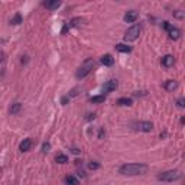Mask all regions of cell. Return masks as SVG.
Here are the masks:
<instances>
[{
    "label": "cell",
    "instance_id": "ac0fdd59",
    "mask_svg": "<svg viewBox=\"0 0 185 185\" xmlns=\"http://www.w3.org/2000/svg\"><path fill=\"white\" fill-rule=\"evenodd\" d=\"M55 159H56V162H58V164H67V162H68V156L67 155H62V153H59V155H56V158H55Z\"/></svg>",
    "mask_w": 185,
    "mask_h": 185
},
{
    "label": "cell",
    "instance_id": "5bb4252c",
    "mask_svg": "<svg viewBox=\"0 0 185 185\" xmlns=\"http://www.w3.org/2000/svg\"><path fill=\"white\" fill-rule=\"evenodd\" d=\"M116 49L119 51V52H124V54H129L132 51V48L130 46H127V45H124V43H117L116 45Z\"/></svg>",
    "mask_w": 185,
    "mask_h": 185
},
{
    "label": "cell",
    "instance_id": "5b68a950",
    "mask_svg": "<svg viewBox=\"0 0 185 185\" xmlns=\"http://www.w3.org/2000/svg\"><path fill=\"white\" fill-rule=\"evenodd\" d=\"M138 17H139V13L136 12V10H130V12H127L126 15H124V22L133 23V22L138 20Z\"/></svg>",
    "mask_w": 185,
    "mask_h": 185
},
{
    "label": "cell",
    "instance_id": "cb8c5ba5",
    "mask_svg": "<svg viewBox=\"0 0 185 185\" xmlns=\"http://www.w3.org/2000/svg\"><path fill=\"white\" fill-rule=\"evenodd\" d=\"M177 104H178V107H181V109H182V107L185 106V100H184V98H179V100L177 101Z\"/></svg>",
    "mask_w": 185,
    "mask_h": 185
},
{
    "label": "cell",
    "instance_id": "9c48e42d",
    "mask_svg": "<svg viewBox=\"0 0 185 185\" xmlns=\"http://www.w3.org/2000/svg\"><path fill=\"white\" fill-rule=\"evenodd\" d=\"M165 90L166 91H174V90H177L178 88V83L175 80H168L166 83H165Z\"/></svg>",
    "mask_w": 185,
    "mask_h": 185
},
{
    "label": "cell",
    "instance_id": "7c38bea8",
    "mask_svg": "<svg viewBox=\"0 0 185 185\" xmlns=\"http://www.w3.org/2000/svg\"><path fill=\"white\" fill-rule=\"evenodd\" d=\"M114 62V58L111 56V55H104V56H101V64L103 65H106V67H111Z\"/></svg>",
    "mask_w": 185,
    "mask_h": 185
},
{
    "label": "cell",
    "instance_id": "4fadbf2b",
    "mask_svg": "<svg viewBox=\"0 0 185 185\" xmlns=\"http://www.w3.org/2000/svg\"><path fill=\"white\" fill-rule=\"evenodd\" d=\"M168 34H169V38H171V39H179V36H181V32H179V29L174 28V26L168 30Z\"/></svg>",
    "mask_w": 185,
    "mask_h": 185
},
{
    "label": "cell",
    "instance_id": "603a6c76",
    "mask_svg": "<svg viewBox=\"0 0 185 185\" xmlns=\"http://www.w3.org/2000/svg\"><path fill=\"white\" fill-rule=\"evenodd\" d=\"M49 147H51V145H49V143H43V146H42V151H43V152H45V153H46V152H49Z\"/></svg>",
    "mask_w": 185,
    "mask_h": 185
},
{
    "label": "cell",
    "instance_id": "2e32d148",
    "mask_svg": "<svg viewBox=\"0 0 185 185\" xmlns=\"http://www.w3.org/2000/svg\"><path fill=\"white\" fill-rule=\"evenodd\" d=\"M117 104L119 106H132V104H133V101H132V98L122 97V98H119V100H117Z\"/></svg>",
    "mask_w": 185,
    "mask_h": 185
},
{
    "label": "cell",
    "instance_id": "8fae6325",
    "mask_svg": "<svg viewBox=\"0 0 185 185\" xmlns=\"http://www.w3.org/2000/svg\"><path fill=\"white\" fill-rule=\"evenodd\" d=\"M61 6V2L58 0H49V2H45V7L49 9V10H55V9H58Z\"/></svg>",
    "mask_w": 185,
    "mask_h": 185
},
{
    "label": "cell",
    "instance_id": "484cf974",
    "mask_svg": "<svg viewBox=\"0 0 185 185\" xmlns=\"http://www.w3.org/2000/svg\"><path fill=\"white\" fill-rule=\"evenodd\" d=\"M87 119H88V120H91V119H94V114H88V117H87Z\"/></svg>",
    "mask_w": 185,
    "mask_h": 185
},
{
    "label": "cell",
    "instance_id": "e0dca14e",
    "mask_svg": "<svg viewBox=\"0 0 185 185\" xmlns=\"http://www.w3.org/2000/svg\"><path fill=\"white\" fill-rule=\"evenodd\" d=\"M65 182H67L68 185H80V182H78V179H77L75 177H72V175H70V177H67V179H65Z\"/></svg>",
    "mask_w": 185,
    "mask_h": 185
},
{
    "label": "cell",
    "instance_id": "277c9868",
    "mask_svg": "<svg viewBox=\"0 0 185 185\" xmlns=\"http://www.w3.org/2000/svg\"><path fill=\"white\" fill-rule=\"evenodd\" d=\"M140 30H142V26L140 25H133L132 28H129L126 30V34H124V41H127V42L136 41L139 38V35H140Z\"/></svg>",
    "mask_w": 185,
    "mask_h": 185
},
{
    "label": "cell",
    "instance_id": "3957f363",
    "mask_svg": "<svg viewBox=\"0 0 185 185\" xmlns=\"http://www.w3.org/2000/svg\"><path fill=\"white\" fill-rule=\"evenodd\" d=\"M92 67H94V61H92V59H87L84 62V65H81L80 70L77 71V78H78V80H83L84 77H87L90 72H91Z\"/></svg>",
    "mask_w": 185,
    "mask_h": 185
},
{
    "label": "cell",
    "instance_id": "30bf717a",
    "mask_svg": "<svg viewBox=\"0 0 185 185\" xmlns=\"http://www.w3.org/2000/svg\"><path fill=\"white\" fill-rule=\"evenodd\" d=\"M30 146H32V140L30 139H23V142L19 145V149L22 152H28L30 149Z\"/></svg>",
    "mask_w": 185,
    "mask_h": 185
},
{
    "label": "cell",
    "instance_id": "8992f818",
    "mask_svg": "<svg viewBox=\"0 0 185 185\" xmlns=\"http://www.w3.org/2000/svg\"><path fill=\"white\" fill-rule=\"evenodd\" d=\"M174 64H175V58H174V55H165L164 58H162V65H164L165 68L174 67Z\"/></svg>",
    "mask_w": 185,
    "mask_h": 185
},
{
    "label": "cell",
    "instance_id": "d4e9b609",
    "mask_svg": "<svg viewBox=\"0 0 185 185\" xmlns=\"http://www.w3.org/2000/svg\"><path fill=\"white\" fill-rule=\"evenodd\" d=\"M3 59H4V54L0 51V62H3Z\"/></svg>",
    "mask_w": 185,
    "mask_h": 185
},
{
    "label": "cell",
    "instance_id": "d6986e66",
    "mask_svg": "<svg viewBox=\"0 0 185 185\" xmlns=\"http://www.w3.org/2000/svg\"><path fill=\"white\" fill-rule=\"evenodd\" d=\"M90 100H91V103H104L106 97L104 96H94V97H91Z\"/></svg>",
    "mask_w": 185,
    "mask_h": 185
},
{
    "label": "cell",
    "instance_id": "ffe728a7",
    "mask_svg": "<svg viewBox=\"0 0 185 185\" xmlns=\"http://www.w3.org/2000/svg\"><path fill=\"white\" fill-rule=\"evenodd\" d=\"M20 22H22V17H20V15L17 13L16 16H15V17H13V19H12V23H13V25H19Z\"/></svg>",
    "mask_w": 185,
    "mask_h": 185
},
{
    "label": "cell",
    "instance_id": "9a60e30c",
    "mask_svg": "<svg viewBox=\"0 0 185 185\" xmlns=\"http://www.w3.org/2000/svg\"><path fill=\"white\" fill-rule=\"evenodd\" d=\"M20 109H22V104H20V103H13V104L10 106L9 111H10V114H17L19 111H20Z\"/></svg>",
    "mask_w": 185,
    "mask_h": 185
},
{
    "label": "cell",
    "instance_id": "7402d4cb",
    "mask_svg": "<svg viewBox=\"0 0 185 185\" xmlns=\"http://www.w3.org/2000/svg\"><path fill=\"white\" fill-rule=\"evenodd\" d=\"M174 16L177 17V19H182V17H184V12H179V10H177V12H174Z\"/></svg>",
    "mask_w": 185,
    "mask_h": 185
},
{
    "label": "cell",
    "instance_id": "7a4b0ae2",
    "mask_svg": "<svg viewBox=\"0 0 185 185\" xmlns=\"http://www.w3.org/2000/svg\"><path fill=\"white\" fill-rule=\"evenodd\" d=\"M181 178V172L179 171H166V172H162L160 175H158V179L164 182H174Z\"/></svg>",
    "mask_w": 185,
    "mask_h": 185
},
{
    "label": "cell",
    "instance_id": "ba28073f",
    "mask_svg": "<svg viewBox=\"0 0 185 185\" xmlns=\"http://www.w3.org/2000/svg\"><path fill=\"white\" fill-rule=\"evenodd\" d=\"M138 129L140 132H151L153 129V123L152 122H140L138 124Z\"/></svg>",
    "mask_w": 185,
    "mask_h": 185
},
{
    "label": "cell",
    "instance_id": "6da1fadb",
    "mask_svg": "<svg viewBox=\"0 0 185 185\" xmlns=\"http://www.w3.org/2000/svg\"><path fill=\"white\" fill-rule=\"evenodd\" d=\"M147 171V166L145 164H124L119 168V172L122 175H142Z\"/></svg>",
    "mask_w": 185,
    "mask_h": 185
},
{
    "label": "cell",
    "instance_id": "52a82bcc",
    "mask_svg": "<svg viewBox=\"0 0 185 185\" xmlns=\"http://www.w3.org/2000/svg\"><path fill=\"white\" fill-rule=\"evenodd\" d=\"M116 88H117V81H116V80H109L104 85H103V90H104L106 92L114 91Z\"/></svg>",
    "mask_w": 185,
    "mask_h": 185
},
{
    "label": "cell",
    "instance_id": "44dd1931",
    "mask_svg": "<svg viewBox=\"0 0 185 185\" xmlns=\"http://www.w3.org/2000/svg\"><path fill=\"white\" fill-rule=\"evenodd\" d=\"M100 168V164H97V162H91V164H88V169H91V171H96V169Z\"/></svg>",
    "mask_w": 185,
    "mask_h": 185
}]
</instances>
